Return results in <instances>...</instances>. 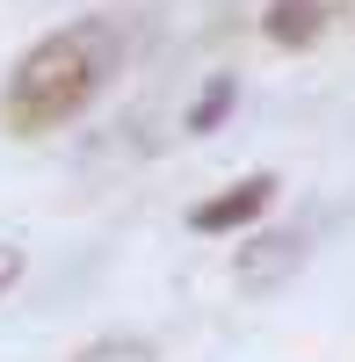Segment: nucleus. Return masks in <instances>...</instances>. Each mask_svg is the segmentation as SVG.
I'll use <instances>...</instances> for the list:
<instances>
[{"label": "nucleus", "instance_id": "f257e3e1", "mask_svg": "<svg viewBox=\"0 0 355 362\" xmlns=\"http://www.w3.org/2000/svg\"><path fill=\"white\" fill-rule=\"evenodd\" d=\"M124 66V22L109 15H87V22H66L51 29L44 44H29L15 58L8 87H0V124L15 138H44L58 124H73L80 109L102 102V87Z\"/></svg>", "mask_w": 355, "mask_h": 362}, {"label": "nucleus", "instance_id": "f03ea898", "mask_svg": "<svg viewBox=\"0 0 355 362\" xmlns=\"http://www.w3.org/2000/svg\"><path fill=\"white\" fill-rule=\"evenodd\" d=\"M269 203H276V174H247V181H232L225 196L196 203V210H189V225H196V232H247Z\"/></svg>", "mask_w": 355, "mask_h": 362}, {"label": "nucleus", "instance_id": "7ed1b4c3", "mask_svg": "<svg viewBox=\"0 0 355 362\" xmlns=\"http://www.w3.org/2000/svg\"><path fill=\"white\" fill-rule=\"evenodd\" d=\"M305 239H312V225H283V232H269V239H254V247L240 254V283H254V290H276L290 268L305 261Z\"/></svg>", "mask_w": 355, "mask_h": 362}, {"label": "nucleus", "instance_id": "20e7f679", "mask_svg": "<svg viewBox=\"0 0 355 362\" xmlns=\"http://www.w3.org/2000/svg\"><path fill=\"white\" fill-rule=\"evenodd\" d=\"M261 37L283 44V51H305L327 37V0H269V15H261Z\"/></svg>", "mask_w": 355, "mask_h": 362}, {"label": "nucleus", "instance_id": "39448f33", "mask_svg": "<svg viewBox=\"0 0 355 362\" xmlns=\"http://www.w3.org/2000/svg\"><path fill=\"white\" fill-rule=\"evenodd\" d=\"M232 102H240V87H232V80H211V87H203V102L189 109V131H196V138H211L225 116H232Z\"/></svg>", "mask_w": 355, "mask_h": 362}, {"label": "nucleus", "instance_id": "423d86ee", "mask_svg": "<svg viewBox=\"0 0 355 362\" xmlns=\"http://www.w3.org/2000/svg\"><path fill=\"white\" fill-rule=\"evenodd\" d=\"M15 276H22V247H0V290H8Z\"/></svg>", "mask_w": 355, "mask_h": 362}]
</instances>
